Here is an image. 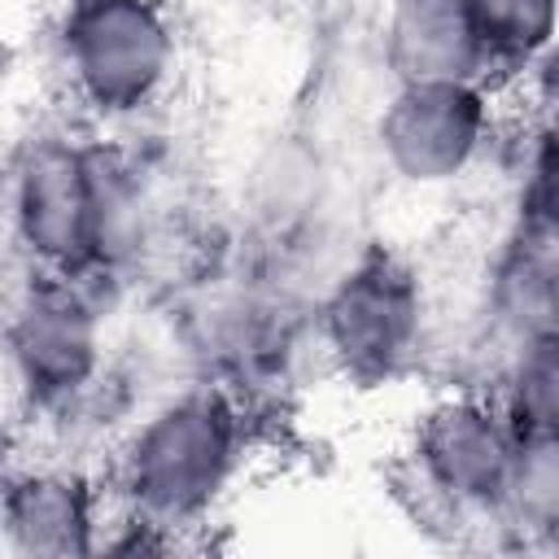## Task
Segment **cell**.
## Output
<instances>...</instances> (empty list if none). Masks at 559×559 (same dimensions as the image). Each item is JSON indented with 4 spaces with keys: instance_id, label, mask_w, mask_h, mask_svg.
<instances>
[{
    "instance_id": "6",
    "label": "cell",
    "mask_w": 559,
    "mask_h": 559,
    "mask_svg": "<svg viewBox=\"0 0 559 559\" xmlns=\"http://www.w3.org/2000/svg\"><path fill=\"white\" fill-rule=\"evenodd\" d=\"M485 122L489 109L476 83H397L376 135L406 183H445L476 157Z\"/></svg>"
},
{
    "instance_id": "3",
    "label": "cell",
    "mask_w": 559,
    "mask_h": 559,
    "mask_svg": "<svg viewBox=\"0 0 559 559\" xmlns=\"http://www.w3.org/2000/svg\"><path fill=\"white\" fill-rule=\"evenodd\" d=\"M419 332L424 288L389 249L362 253L323 301V345L362 389L397 380L415 362Z\"/></svg>"
},
{
    "instance_id": "14",
    "label": "cell",
    "mask_w": 559,
    "mask_h": 559,
    "mask_svg": "<svg viewBox=\"0 0 559 559\" xmlns=\"http://www.w3.org/2000/svg\"><path fill=\"white\" fill-rule=\"evenodd\" d=\"M4 454H9V445H4V432H0V489H4Z\"/></svg>"
},
{
    "instance_id": "8",
    "label": "cell",
    "mask_w": 559,
    "mask_h": 559,
    "mask_svg": "<svg viewBox=\"0 0 559 559\" xmlns=\"http://www.w3.org/2000/svg\"><path fill=\"white\" fill-rule=\"evenodd\" d=\"M397 83H476L485 48L467 0H397L384 26Z\"/></svg>"
},
{
    "instance_id": "10",
    "label": "cell",
    "mask_w": 559,
    "mask_h": 559,
    "mask_svg": "<svg viewBox=\"0 0 559 559\" xmlns=\"http://www.w3.org/2000/svg\"><path fill=\"white\" fill-rule=\"evenodd\" d=\"M511 437H555L559 419V354H555V332L524 341L511 389H507V411H502Z\"/></svg>"
},
{
    "instance_id": "12",
    "label": "cell",
    "mask_w": 559,
    "mask_h": 559,
    "mask_svg": "<svg viewBox=\"0 0 559 559\" xmlns=\"http://www.w3.org/2000/svg\"><path fill=\"white\" fill-rule=\"evenodd\" d=\"M555 437H520L511 476L502 489V515L528 528H555L559 520V454Z\"/></svg>"
},
{
    "instance_id": "13",
    "label": "cell",
    "mask_w": 559,
    "mask_h": 559,
    "mask_svg": "<svg viewBox=\"0 0 559 559\" xmlns=\"http://www.w3.org/2000/svg\"><path fill=\"white\" fill-rule=\"evenodd\" d=\"M384 485H389V498L402 507V515H406L419 533H428V537H459V533H463V520H467L463 502L450 498V489L419 463L415 450H402V454L389 463Z\"/></svg>"
},
{
    "instance_id": "9",
    "label": "cell",
    "mask_w": 559,
    "mask_h": 559,
    "mask_svg": "<svg viewBox=\"0 0 559 559\" xmlns=\"http://www.w3.org/2000/svg\"><path fill=\"white\" fill-rule=\"evenodd\" d=\"M0 528L17 555L70 559L92 550V489L74 472H26L0 489Z\"/></svg>"
},
{
    "instance_id": "1",
    "label": "cell",
    "mask_w": 559,
    "mask_h": 559,
    "mask_svg": "<svg viewBox=\"0 0 559 559\" xmlns=\"http://www.w3.org/2000/svg\"><path fill=\"white\" fill-rule=\"evenodd\" d=\"M135 214L131 170L105 148L44 140L17 170L13 223L48 275L92 280L114 266Z\"/></svg>"
},
{
    "instance_id": "5",
    "label": "cell",
    "mask_w": 559,
    "mask_h": 559,
    "mask_svg": "<svg viewBox=\"0 0 559 559\" xmlns=\"http://www.w3.org/2000/svg\"><path fill=\"white\" fill-rule=\"evenodd\" d=\"M9 362L35 406L74 402L100 367V314L74 275H39L4 328Z\"/></svg>"
},
{
    "instance_id": "4",
    "label": "cell",
    "mask_w": 559,
    "mask_h": 559,
    "mask_svg": "<svg viewBox=\"0 0 559 559\" xmlns=\"http://www.w3.org/2000/svg\"><path fill=\"white\" fill-rule=\"evenodd\" d=\"M61 44L70 79L96 114H135L157 96L175 61L157 0H74Z\"/></svg>"
},
{
    "instance_id": "7",
    "label": "cell",
    "mask_w": 559,
    "mask_h": 559,
    "mask_svg": "<svg viewBox=\"0 0 559 559\" xmlns=\"http://www.w3.org/2000/svg\"><path fill=\"white\" fill-rule=\"evenodd\" d=\"M419 463L450 489V498L463 502V511H498L502 489L515 459V437L507 419L472 397L437 402L424 424L415 428Z\"/></svg>"
},
{
    "instance_id": "2",
    "label": "cell",
    "mask_w": 559,
    "mask_h": 559,
    "mask_svg": "<svg viewBox=\"0 0 559 559\" xmlns=\"http://www.w3.org/2000/svg\"><path fill=\"white\" fill-rule=\"evenodd\" d=\"M240 459V415L218 389H192L162 406L127 445L122 489L140 524L183 528L201 520Z\"/></svg>"
},
{
    "instance_id": "11",
    "label": "cell",
    "mask_w": 559,
    "mask_h": 559,
    "mask_svg": "<svg viewBox=\"0 0 559 559\" xmlns=\"http://www.w3.org/2000/svg\"><path fill=\"white\" fill-rule=\"evenodd\" d=\"M467 4L476 17L485 66H498V61L520 66L550 48L555 0H467Z\"/></svg>"
}]
</instances>
